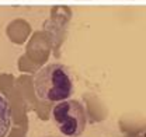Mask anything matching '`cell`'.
<instances>
[{
  "mask_svg": "<svg viewBox=\"0 0 146 137\" xmlns=\"http://www.w3.org/2000/svg\"><path fill=\"white\" fill-rule=\"evenodd\" d=\"M52 120L62 136L80 137L87 126L84 106L76 99L60 101L52 109Z\"/></svg>",
  "mask_w": 146,
  "mask_h": 137,
  "instance_id": "2",
  "label": "cell"
},
{
  "mask_svg": "<svg viewBox=\"0 0 146 137\" xmlns=\"http://www.w3.org/2000/svg\"><path fill=\"white\" fill-rule=\"evenodd\" d=\"M35 95L46 102L69 99L74 92V77L70 68L60 63H49L34 77Z\"/></svg>",
  "mask_w": 146,
  "mask_h": 137,
  "instance_id": "1",
  "label": "cell"
},
{
  "mask_svg": "<svg viewBox=\"0 0 146 137\" xmlns=\"http://www.w3.org/2000/svg\"><path fill=\"white\" fill-rule=\"evenodd\" d=\"M44 137H63V136H44Z\"/></svg>",
  "mask_w": 146,
  "mask_h": 137,
  "instance_id": "4",
  "label": "cell"
},
{
  "mask_svg": "<svg viewBox=\"0 0 146 137\" xmlns=\"http://www.w3.org/2000/svg\"><path fill=\"white\" fill-rule=\"evenodd\" d=\"M11 127V108L9 101L0 94V137H6Z\"/></svg>",
  "mask_w": 146,
  "mask_h": 137,
  "instance_id": "3",
  "label": "cell"
}]
</instances>
